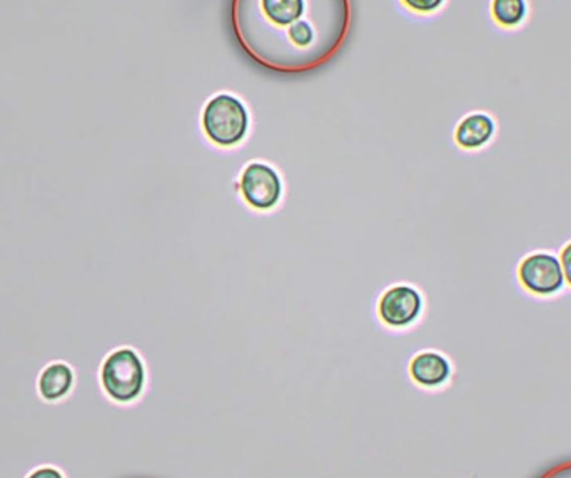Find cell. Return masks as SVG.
I'll return each instance as SVG.
<instances>
[{"instance_id":"cell-4","label":"cell","mask_w":571,"mask_h":478,"mask_svg":"<svg viewBox=\"0 0 571 478\" xmlns=\"http://www.w3.org/2000/svg\"><path fill=\"white\" fill-rule=\"evenodd\" d=\"M518 281L525 292L535 296L557 295L564 289V274L560 258L550 251H535L519 261Z\"/></svg>"},{"instance_id":"cell-13","label":"cell","mask_w":571,"mask_h":478,"mask_svg":"<svg viewBox=\"0 0 571 478\" xmlns=\"http://www.w3.org/2000/svg\"><path fill=\"white\" fill-rule=\"evenodd\" d=\"M540 478H571V461L551 468L547 474L541 475Z\"/></svg>"},{"instance_id":"cell-14","label":"cell","mask_w":571,"mask_h":478,"mask_svg":"<svg viewBox=\"0 0 571 478\" xmlns=\"http://www.w3.org/2000/svg\"><path fill=\"white\" fill-rule=\"evenodd\" d=\"M29 478H64L61 471H57L56 468H39L34 474H31Z\"/></svg>"},{"instance_id":"cell-5","label":"cell","mask_w":571,"mask_h":478,"mask_svg":"<svg viewBox=\"0 0 571 478\" xmlns=\"http://www.w3.org/2000/svg\"><path fill=\"white\" fill-rule=\"evenodd\" d=\"M241 191L248 205L254 209L267 211L279 203L283 184L279 174L263 163H253L244 170L241 177Z\"/></svg>"},{"instance_id":"cell-10","label":"cell","mask_w":571,"mask_h":478,"mask_svg":"<svg viewBox=\"0 0 571 478\" xmlns=\"http://www.w3.org/2000/svg\"><path fill=\"white\" fill-rule=\"evenodd\" d=\"M492 18L502 29L519 28L528 18V0H492Z\"/></svg>"},{"instance_id":"cell-12","label":"cell","mask_w":571,"mask_h":478,"mask_svg":"<svg viewBox=\"0 0 571 478\" xmlns=\"http://www.w3.org/2000/svg\"><path fill=\"white\" fill-rule=\"evenodd\" d=\"M560 263L563 268L564 283L571 289V241H568L563 248H561Z\"/></svg>"},{"instance_id":"cell-3","label":"cell","mask_w":571,"mask_h":478,"mask_svg":"<svg viewBox=\"0 0 571 478\" xmlns=\"http://www.w3.org/2000/svg\"><path fill=\"white\" fill-rule=\"evenodd\" d=\"M202 128L218 146H235L246 138L250 129L246 106L231 94H219L208 102L202 112Z\"/></svg>"},{"instance_id":"cell-7","label":"cell","mask_w":571,"mask_h":478,"mask_svg":"<svg viewBox=\"0 0 571 478\" xmlns=\"http://www.w3.org/2000/svg\"><path fill=\"white\" fill-rule=\"evenodd\" d=\"M496 134V122L486 112H471L461 119L454 131V141L461 150L476 151L488 146Z\"/></svg>"},{"instance_id":"cell-2","label":"cell","mask_w":571,"mask_h":478,"mask_svg":"<svg viewBox=\"0 0 571 478\" xmlns=\"http://www.w3.org/2000/svg\"><path fill=\"white\" fill-rule=\"evenodd\" d=\"M106 395L118 403L138 400L146 387V367L132 348H118L108 355L101 368Z\"/></svg>"},{"instance_id":"cell-1","label":"cell","mask_w":571,"mask_h":478,"mask_svg":"<svg viewBox=\"0 0 571 478\" xmlns=\"http://www.w3.org/2000/svg\"><path fill=\"white\" fill-rule=\"evenodd\" d=\"M232 28L244 53L266 69L308 73L343 47L351 0H232Z\"/></svg>"},{"instance_id":"cell-8","label":"cell","mask_w":571,"mask_h":478,"mask_svg":"<svg viewBox=\"0 0 571 478\" xmlns=\"http://www.w3.org/2000/svg\"><path fill=\"white\" fill-rule=\"evenodd\" d=\"M409 374L419 387L438 389L443 387L451 377V363L438 351H422L416 355L409 365Z\"/></svg>"},{"instance_id":"cell-9","label":"cell","mask_w":571,"mask_h":478,"mask_svg":"<svg viewBox=\"0 0 571 478\" xmlns=\"http://www.w3.org/2000/svg\"><path fill=\"white\" fill-rule=\"evenodd\" d=\"M74 387V371L69 365L63 361L47 365L39 374L37 389L39 395L45 402H59L64 396L69 395Z\"/></svg>"},{"instance_id":"cell-6","label":"cell","mask_w":571,"mask_h":478,"mask_svg":"<svg viewBox=\"0 0 571 478\" xmlns=\"http://www.w3.org/2000/svg\"><path fill=\"white\" fill-rule=\"evenodd\" d=\"M422 298L411 286H395L381 296L377 315L381 322L392 328H406L419 318Z\"/></svg>"},{"instance_id":"cell-11","label":"cell","mask_w":571,"mask_h":478,"mask_svg":"<svg viewBox=\"0 0 571 478\" xmlns=\"http://www.w3.org/2000/svg\"><path fill=\"white\" fill-rule=\"evenodd\" d=\"M403 4L419 14H431L444 4V0H403Z\"/></svg>"}]
</instances>
